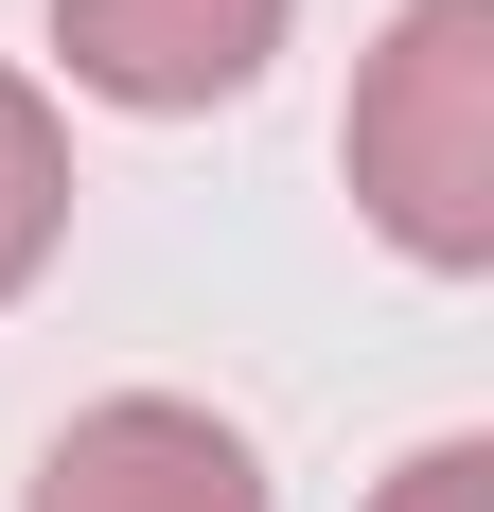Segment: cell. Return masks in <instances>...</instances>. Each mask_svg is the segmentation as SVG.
Instances as JSON below:
<instances>
[{
	"mask_svg": "<svg viewBox=\"0 0 494 512\" xmlns=\"http://www.w3.org/2000/svg\"><path fill=\"white\" fill-rule=\"evenodd\" d=\"M353 195L406 265H494V0H406L353 71Z\"/></svg>",
	"mask_w": 494,
	"mask_h": 512,
	"instance_id": "6da1fadb",
	"label": "cell"
},
{
	"mask_svg": "<svg viewBox=\"0 0 494 512\" xmlns=\"http://www.w3.org/2000/svg\"><path fill=\"white\" fill-rule=\"evenodd\" d=\"M18 512H265V460H247V424L177 407V389H106L53 424Z\"/></svg>",
	"mask_w": 494,
	"mask_h": 512,
	"instance_id": "7a4b0ae2",
	"label": "cell"
},
{
	"mask_svg": "<svg viewBox=\"0 0 494 512\" xmlns=\"http://www.w3.org/2000/svg\"><path fill=\"white\" fill-rule=\"evenodd\" d=\"M53 53L106 106H230L283 53V0H53Z\"/></svg>",
	"mask_w": 494,
	"mask_h": 512,
	"instance_id": "3957f363",
	"label": "cell"
},
{
	"mask_svg": "<svg viewBox=\"0 0 494 512\" xmlns=\"http://www.w3.org/2000/svg\"><path fill=\"white\" fill-rule=\"evenodd\" d=\"M53 230H71V124H53V89L0 71V301L53 265Z\"/></svg>",
	"mask_w": 494,
	"mask_h": 512,
	"instance_id": "277c9868",
	"label": "cell"
},
{
	"mask_svg": "<svg viewBox=\"0 0 494 512\" xmlns=\"http://www.w3.org/2000/svg\"><path fill=\"white\" fill-rule=\"evenodd\" d=\"M371 512H494V442H424V460H406Z\"/></svg>",
	"mask_w": 494,
	"mask_h": 512,
	"instance_id": "5b68a950",
	"label": "cell"
}]
</instances>
